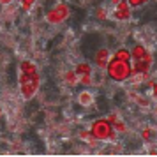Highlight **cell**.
Masks as SVG:
<instances>
[{
  "mask_svg": "<svg viewBox=\"0 0 157 157\" xmlns=\"http://www.w3.org/2000/svg\"><path fill=\"white\" fill-rule=\"evenodd\" d=\"M20 71H21L20 72V90H21L25 99H30L37 92V86H39L37 67L29 60H23L20 64Z\"/></svg>",
  "mask_w": 157,
  "mask_h": 157,
  "instance_id": "6da1fadb",
  "label": "cell"
},
{
  "mask_svg": "<svg viewBox=\"0 0 157 157\" xmlns=\"http://www.w3.org/2000/svg\"><path fill=\"white\" fill-rule=\"evenodd\" d=\"M131 60H132V74H145L152 65V55H150L147 48L141 44H136L132 51H131Z\"/></svg>",
  "mask_w": 157,
  "mask_h": 157,
  "instance_id": "7a4b0ae2",
  "label": "cell"
},
{
  "mask_svg": "<svg viewBox=\"0 0 157 157\" xmlns=\"http://www.w3.org/2000/svg\"><path fill=\"white\" fill-rule=\"evenodd\" d=\"M108 76L113 81H125L131 78L132 74V67H131V60H120V58H111L106 67Z\"/></svg>",
  "mask_w": 157,
  "mask_h": 157,
  "instance_id": "3957f363",
  "label": "cell"
},
{
  "mask_svg": "<svg viewBox=\"0 0 157 157\" xmlns=\"http://www.w3.org/2000/svg\"><path fill=\"white\" fill-rule=\"evenodd\" d=\"M90 132H92L99 141L102 140H111L113 141L117 134H115V127L108 122V118H99V120H95L92 124V127H90Z\"/></svg>",
  "mask_w": 157,
  "mask_h": 157,
  "instance_id": "277c9868",
  "label": "cell"
},
{
  "mask_svg": "<svg viewBox=\"0 0 157 157\" xmlns=\"http://www.w3.org/2000/svg\"><path fill=\"white\" fill-rule=\"evenodd\" d=\"M69 16V7L65 6V4H58L55 9H51L48 11V14H46V20L48 23H53V25H57V23H62Z\"/></svg>",
  "mask_w": 157,
  "mask_h": 157,
  "instance_id": "5b68a950",
  "label": "cell"
},
{
  "mask_svg": "<svg viewBox=\"0 0 157 157\" xmlns=\"http://www.w3.org/2000/svg\"><path fill=\"white\" fill-rule=\"evenodd\" d=\"M113 16L117 20H122V21L129 20V18H131V6H129L127 2H118L117 7H115Z\"/></svg>",
  "mask_w": 157,
  "mask_h": 157,
  "instance_id": "8992f818",
  "label": "cell"
},
{
  "mask_svg": "<svg viewBox=\"0 0 157 157\" xmlns=\"http://www.w3.org/2000/svg\"><path fill=\"white\" fill-rule=\"evenodd\" d=\"M94 60H95V64L99 65L101 69H106V67H108V64H109V60H111V58H109V51H108L106 48H102V50H99Z\"/></svg>",
  "mask_w": 157,
  "mask_h": 157,
  "instance_id": "52a82bcc",
  "label": "cell"
},
{
  "mask_svg": "<svg viewBox=\"0 0 157 157\" xmlns=\"http://www.w3.org/2000/svg\"><path fill=\"white\" fill-rule=\"evenodd\" d=\"M108 122H109V124L115 127V131H120V132H124V131L127 129L124 122L118 120V117H117V115H109V117H108Z\"/></svg>",
  "mask_w": 157,
  "mask_h": 157,
  "instance_id": "ba28073f",
  "label": "cell"
},
{
  "mask_svg": "<svg viewBox=\"0 0 157 157\" xmlns=\"http://www.w3.org/2000/svg\"><path fill=\"white\" fill-rule=\"evenodd\" d=\"M78 101H79V104H83V106H88V104H92L94 95H92L90 92H79Z\"/></svg>",
  "mask_w": 157,
  "mask_h": 157,
  "instance_id": "9c48e42d",
  "label": "cell"
},
{
  "mask_svg": "<svg viewBox=\"0 0 157 157\" xmlns=\"http://www.w3.org/2000/svg\"><path fill=\"white\" fill-rule=\"evenodd\" d=\"M115 58H120V60H131V51L125 50V48H122V50H117L115 51Z\"/></svg>",
  "mask_w": 157,
  "mask_h": 157,
  "instance_id": "30bf717a",
  "label": "cell"
},
{
  "mask_svg": "<svg viewBox=\"0 0 157 157\" xmlns=\"http://www.w3.org/2000/svg\"><path fill=\"white\" fill-rule=\"evenodd\" d=\"M90 71H92V69H90V65H88V64H78V65H76V74H78V76L90 74Z\"/></svg>",
  "mask_w": 157,
  "mask_h": 157,
  "instance_id": "8fae6325",
  "label": "cell"
},
{
  "mask_svg": "<svg viewBox=\"0 0 157 157\" xmlns=\"http://www.w3.org/2000/svg\"><path fill=\"white\" fill-rule=\"evenodd\" d=\"M65 81L69 83V85H76V81H78V74H76V71H69L65 72Z\"/></svg>",
  "mask_w": 157,
  "mask_h": 157,
  "instance_id": "7c38bea8",
  "label": "cell"
},
{
  "mask_svg": "<svg viewBox=\"0 0 157 157\" xmlns=\"http://www.w3.org/2000/svg\"><path fill=\"white\" fill-rule=\"evenodd\" d=\"M147 0H127V4L131 6V7H140V6H143Z\"/></svg>",
  "mask_w": 157,
  "mask_h": 157,
  "instance_id": "4fadbf2b",
  "label": "cell"
},
{
  "mask_svg": "<svg viewBox=\"0 0 157 157\" xmlns=\"http://www.w3.org/2000/svg\"><path fill=\"white\" fill-rule=\"evenodd\" d=\"M34 2H36V0H21L23 9H25V11H29V9L32 7V6H34Z\"/></svg>",
  "mask_w": 157,
  "mask_h": 157,
  "instance_id": "5bb4252c",
  "label": "cell"
},
{
  "mask_svg": "<svg viewBox=\"0 0 157 157\" xmlns=\"http://www.w3.org/2000/svg\"><path fill=\"white\" fill-rule=\"evenodd\" d=\"M79 83L81 85H90V74H85V76H78Z\"/></svg>",
  "mask_w": 157,
  "mask_h": 157,
  "instance_id": "9a60e30c",
  "label": "cell"
},
{
  "mask_svg": "<svg viewBox=\"0 0 157 157\" xmlns=\"http://www.w3.org/2000/svg\"><path fill=\"white\" fill-rule=\"evenodd\" d=\"M136 101H138L141 106H148V104H150V102H147V101L143 99V97H140V95H136Z\"/></svg>",
  "mask_w": 157,
  "mask_h": 157,
  "instance_id": "2e32d148",
  "label": "cell"
},
{
  "mask_svg": "<svg viewBox=\"0 0 157 157\" xmlns=\"http://www.w3.org/2000/svg\"><path fill=\"white\" fill-rule=\"evenodd\" d=\"M150 134H152V129H150V127H147L145 131H143V138H145V140H148Z\"/></svg>",
  "mask_w": 157,
  "mask_h": 157,
  "instance_id": "e0dca14e",
  "label": "cell"
},
{
  "mask_svg": "<svg viewBox=\"0 0 157 157\" xmlns=\"http://www.w3.org/2000/svg\"><path fill=\"white\" fill-rule=\"evenodd\" d=\"M97 18H99V20H104V11H102V9L97 11Z\"/></svg>",
  "mask_w": 157,
  "mask_h": 157,
  "instance_id": "ac0fdd59",
  "label": "cell"
},
{
  "mask_svg": "<svg viewBox=\"0 0 157 157\" xmlns=\"http://www.w3.org/2000/svg\"><path fill=\"white\" fill-rule=\"evenodd\" d=\"M152 94H154V97H157V83H154V86H152Z\"/></svg>",
  "mask_w": 157,
  "mask_h": 157,
  "instance_id": "d6986e66",
  "label": "cell"
},
{
  "mask_svg": "<svg viewBox=\"0 0 157 157\" xmlns=\"http://www.w3.org/2000/svg\"><path fill=\"white\" fill-rule=\"evenodd\" d=\"M0 2H2V4H9V2H11V0H0Z\"/></svg>",
  "mask_w": 157,
  "mask_h": 157,
  "instance_id": "ffe728a7",
  "label": "cell"
},
{
  "mask_svg": "<svg viewBox=\"0 0 157 157\" xmlns=\"http://www.w3.org/2000/svg\"><path fill=\"white\" fill-rule=\"evenodd\" d=\"M0 115H2V108H0Z\"/></svg>",
  "mask_w": 157,
  "mask_h": 157,
  "instance_id": "44dd1931",
  "label": "cell"
}]
</instances>
